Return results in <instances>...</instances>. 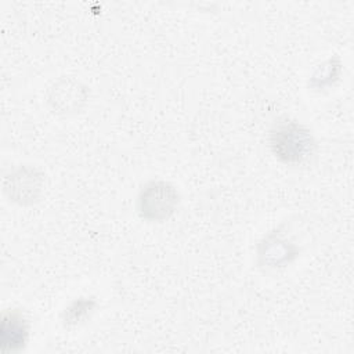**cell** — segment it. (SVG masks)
I'll use <instances>...</instances> for the list:
<instances>
[{"mask_svg":"<svg viewBox=\"0 0 354 354\" xmlns=\"http://www.w3.org/2000/svg\"><path fill=\"white\" fill-rule=\"evenodd\" d=\"M274 156L286 165L307 162L315 152V140L311 131L296 120H283L274 124L268 137Z\"/></svg>","mask_w":354,"mask_h":354,"instance_id":"cell-1","label":"cell"},{"mask_svg":"<svg viewBox=\"0 0 354 354\" xmlns=\"http://www.w3.org/2000/svg\"><path fill=\"white\" fill-rule=\"evenodd\" d=\"M178 201L180 196L176 187L162 180H152L141 188L137 209L144 220L160 223L176 212Z\"/></svg>","mask_w":354,"mask_h":354,"instance_id":"cell-2","label":"cell"},{"mask_svg":"<svg viewBox=\"0 0 354 354\" xmlns=\"http://www.w3.org/2000/svg\"><path fill=\"white\" fill-rule=\"evenodd\" d=\"M43 188V174L32 166H18L4 178V191L10 201L19 205L35 203Z\"/></svg>","mask_w":354,"mask_h":354,"instance_id":"cell-3","label":"cell"},{"mask_svg":"<svg viewBox=\"0 0 354 354\" xmlns=\"http://www.w3.org/2000/svg\"><path fill=\"white\" fill-rule=\"evenodd\" d=\"M87 87L66 76L57 80L48 90V105L54 113L68 116L79 112L87 101Z\"/></svg>","mask_w":354,"mask_h":354,"instance_id":"cell-4","label":"cell"},{"mask_svg":"<svg viewBox=\"0 0 354 354\" xmlns=\"http://www.w3.org/2000/svg\"><path fill=\"white\" fill-rule=\"evenodd\" d=\"M297 246L278 230L264 235L257 245L259 264L271 270L288 266L297 257Z\"/></svg>","mask_w":354,"mask_h":354,"instance_id":"cell-5","label":"cell"},{"mask_svg":"<svg viewBox=\"0 0 354 354\" xmlns=\"http://www.w3.org/2000/svg\"><path fill=\"white\" fill-rule=\"evenodd\" d=\"M28 319L19 310H10L3 314L1 348L3 351L21 350L28 339Z\"/></svg>","mask_w":354,"mask_h":354,"instance_id":"cell-6","label":"cell"},{"mask_svg":"<svg viewBox=\"0 0 354 354\" xmlns=\"http://www.w3.org/2000/svg\"><path fill=\"white\" fill-rule=\"evenodd\" d=\"M95 308V300L80 297L76 299L73 303H71L64 314H62V322L65 326H76L82 324Z\"/></svg>","mask_w":354,"mask_h":354,"instance_id":"cell-7","label":"cell"}]
</instances>
